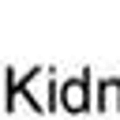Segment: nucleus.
<instances>
[{"label": "nucleus", "mask_w": 120, "mask_h": 120, "mask_svg": "<svg viewBox=\"0 0 120 120\" xmlns=\"http://www.w3.org/2000/svg\"><path fill=\"white\" fill-rule=\"evenodd\" d=\"M86 86H90V75L82 71L79 79H71V82H64L60 86V105L68 109V112H82L90 101H86Z\"/></svg>", "instance_id": "1"}, {"label": "nucleus", "mask_w": 120, "mask_h": 120, "mask_svg": "<svg viewBox=\"0 0 120 120\" xmlns=\"http://www.w3.org/2000/svg\"><path fill=\"white\" fill-rule=\"evenodd\" d=\"M101 98H105L101 105H112V109H120V82H116V79H105V82H101Z\"/></svg>", "instance_id": "2"}]
</instances>
